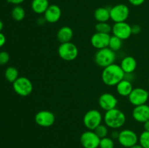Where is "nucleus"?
Listing matches in <instances>:
<instances>
[{
    "instance_id": "obj_1",
    "label": "nucleus",
    "mask_w": 149,
    "mask_h": 148,
    "mask_svg": "<svg viewBox=\"0 0 149 148\" xmlns=\"http://www.w3.org/2000/svg\"><path fill=\"white\" fill-rule=\"evenodd\" d=\"M125 77V73L119 65L113 63L103 68L101 74L103 82L109 86H116Z\"/></svg>"
},
{
    "instance_id": "obj_2",
    "label": "nucleus",
    "mask_w": 149,
    "mask_h": 148,
    "mask_svg": "<svg viewBox=\"0 0 149 148\" xmlns=\"http://www.w3.org/2000/svg\"><path fill=\"white\" fill-rule=\"evenodd\" d=\"M105 124L111 129H119L126 122L125 114L119 109L114 108L106 111L104 115Z\"/></svg>"
},
{
    "instance_id": "obj_3",
    "label": "nucleus",
    "mask_w": 149,
    "mask_h": 148,
    "mask_svg": "<svg viewBox=\"0 0 149 148\" xmlns=\"http://www.w3.org/2000/svg\"><path fill=\"white\" fill-rule=\"evenodd\" d=\"M116 59V52L111 50L109 47L98 49L95 55V63L103 68L114 63Z\"/></svg>"
},
{
    "instance_id": "obj_4",
    "label": "nucleus",
    "mask_w": 149,
    "mask_h": 148,
    "mask_svg": "<svg viewBox=\"0 0 149 148\" xmlns=\"http://www.w3.org/2000/svg\"><path fill=\"white\" fill-rule=\"evenodd\" d=\"M103 116L99 110L92 109L84 114L83 118V123L88 130L94 131L99 125L101 124Z\"/></svg>"
},
{
    "instance_id": "obj_5",
    "label": "nucleus",
    "mask_w": 149,
    "mask_h": 148,
    "mask_svg": "<svg viewBox=\"0 0 149 148\" xmlns=\"http://www.w3.org/2000/svg\"><path fill=\"white\" fill-rule=\"evenodd\" d=\"M58 53L60 57L65 61L74 60L79 54L78 48L72 42L61 44L58 49Z\"/></svg>"
},
{
    "instance_id": "obj_6",
    "label": "nucleus",
    "mask_w": 149,
    "mask_h": 148,
    "mask_svg": "<svg viewBox=\"0 0 149 148\" xmlns=\"http://www.w3.org/2000/svg\"><path fill=\"white\" fill-rule=\"evenodd\" d=\"M13 84L15 92L21 97L29 96L33 91L32 82L26 77H19Z\"/></svg>"
},
{
    "instance_id": "obj_7",
    "label": "nucleus",
    "mask_w": 149,
    "mask_h": 148,
    "mask_svg": "<svg viewBox=\"0 0 149 148\" xmlns=\"http://www.w3.org/2000/svg\"><path fill=\"white\" fill-rule=\"evenodd\" d=\"M129 15V7L125 4H118L110 9L111 19L115 23L125 22Z\"/></svg>"
},
{
    "instance_id": "obj_8",
    "label": "nucleus",
    "mask_w": 149,
    "mask_h": 148,
    "mask_svg": "<svg viewBox=\"0 0 149 148\" xmlns=\"http://www.w3.org/2000/svg\"><path fill=\"white\" fill-rule=\"evenodd\" d=\"M100 142V138L94 131H86L80 136V142L84 148H97L99 147Z\"/></svg>"
},
{
    "instance_id": "obj_9",
    "label": "nucleus",
    "mask_w": 149,
    "mask_h": 148,
    "mask_svg": "<svg viewBox=\"0 0 149 148\" xmlns=\"http://www.w3.org/2000/svg\"><path fill=\"white\" fill-rule=\"evenodd\" d=\"M138 135L134 131L130 129H124L122 131L119 132V144L125 147L130 148L133 145L138 144Z\"/></svg>"
},
{
    "instance_id": "obj_10",
    "label": "nucleus",
    "mask_w": 149,
    "mask_h": 148,
    "mask_svg": "<svg viewBox=\"0 0 149 148\" xmlns=\"http://www.w3.org/2000/svg\"><path fill=\"white\" fill-rule=\"evenodd\" d=\"M149 97V93L143 88H135L128 96L129 101L132 105L138 106L147 102Z\"/></svg>"
},
{
    "instance_id": "obj_11",
    "label": "nucleus",
    "mask_w": 149,
    "mask_h": 148,
    "mask_svg": "<svg viewBox=\"0 0 149 148\" xmlns=\"http://www.w3.org/2000/svg\"><path fill=\"white\" fill-rule=\"evenodd\" d=\"M36 124L42 127H50L55 121V116L53 113L49 110H40L38 112L34 117Z\"/></svg>"
},
{
    "instance_id": "obj_12",
    "label": "nucleus",
    "mask_w": 149,
    "mask_h": 148,
    "mask_svg": "<svg viewBox=\"0 0 149 148\" xmlns=\"http://www.w3.org/2000/svg\"><path fill=\"white\" fill-rule=\"evenodd\" d=\"M112 33L113 36L119 38L122 41L126 40L132 35L131 26L126 22L115 23L112 26Z\"/></svg>"
},
{
    "instance_id": "obj_13",
    "label": "nucleus",
    "mask_w": 149,
    "mask_h": 148,
    "mask_svg": "<svg viewBox=\"0 0 149 148\" xmlns=\"http://www.w3.org/2000/svg\"><path fill=\"white\" fill-rule=\"evenodd\" d=\"M117 103V99L113 94H110V93H103L98 99V104L100 108H102L106 112L116 108Z\"/></svg>"
},
{
    "instance_id": "obj_14",
    "label": "nucleus",
    "mask_w": 149,
    "mask_h": 148,
    "mask_svg": "<svg viewBox=\"0 0 149 148\" xmlns=\"http://www.w3.org/2000/svg\"><path fill=\"white\" fill-rule=\"evenodd\" d=\"M110 38V34L96 32L92 36L90 41H91L92 46L98 50L103 48L109 47Z\"/></svg>"
},
{
    "instance_id": "obj_15",
    "label": "nucleus",
    "mask_w": 149,
    "mask_h": 148,
    "mask_svg": "<svg viewBox=\"0 0 149 148\" xmlns=\"http://www.w3.org/2000/svg\"><path fill=\"white\" fill-rule=\"evenodd\" d=\"M132 118L139 123H145L149 120V105L146 104L135 106L132 110Z\"/></svg>"
},
{
    "instance_id": "obj_16",
    "label": "nucleus",
    "mask_w": 149,
    "mask_h": 148,
    "mask_svg": "<svg viewBox=\"0 0 149 148\" xmlns=\"http://www.w3.org/2000/svg\"><path fill=\"white\" fill-rule=\"evenodd\" d=\"M62 15L61 9L56 4H50L44 13V17L47 23H55L60 20Z\"/></svg>"
},
{
    "instance_id": "obj_17",
    "label": "nucleus",
    "mask_w": 149,
    "mask_h": 148,
    "mask_svg": "<svg viewBox=\"0 0 149 148\" xmlns=\"http://www.w3.org/2000/svg\"><path fill=\"white\" fill-rule=\"evenodd\" d=\"M119 65L125 74H131L136 70L137 61L133 57L127 56L122 59Z\"/></svg>"
},
{
    "instance_id": "obj_18",
    "label": "nucleus",
    "mask_w": 149,
    "mask_h": 148,
    "mask_svg": "<svg viewBox=\"0 0 149 148\" xmlns=\"http://www.w3.org/2000/svg\"><path fill=\"white\" fill-rule=\"evenodd\" d=\"M74 36L73 30L68 26H63L57 33V39L61 44L70 42Z\"/></svg>"
},
{
    "instance_id": "obj_19",
    "label": "nucleus",
    "mask_w": 149,
    "mask_h": 148,
    "mask_svg": "<svg viewBox=\"0 0 149 148\" xmlns=\"http://www.w3.org/2000/svg\"><path fill=\"white\" fill-rule=\"evenodd\" d=\"M116 91L119 95L122 97H128L133 89V86L130 80L124 78L116 86Z\"/></svg>"
},
{
    "instance_id": "obj_20",
    "label": "nucleus",
    "mask_w": 149,
    "mask_h": 148,
    "mask_svg": "<svg viewBox=\"0 0 149 148\" xmlns=\"http://www.w3.org/2000/svg\"><path fill=\"white\" fill-rule=\"evenodd\" d=\"M49 4L48 0H33L31 2V9L36 14H44Z\"/></svg>"
},
{
    "instance_id": "obj_21",
    "label": "nucleus",
    "mask_w": 149,
    "mask_h": 148,
    "mask_svg": "<svg viewBox=\"0 0 149 148\" xmlns=\"http://www.w3.org/2000/svg\"><path fill=\"white\" fill-rule=\"evenodd\" d=\"M94 16L95 20L98 23L100 22H108L110 17V9H108L106 7H99L96 9L95 11Z\"/></svg>"
},
{
    "instance_id": "obj_22",
    "label": "nucleus",
    "mask_w": 149,
    "mask_h": 148,
    "mask_svg": "<svg viewBox=\"0 0 149 148\" xmlns=\"http://www.w3.org/2000/svg\"><path fill=\"white\" fill-rule=\"evenodd\" d=\"M18 71L16 68L13 66L8 67L4 72L5 78L10 83H14L19 78Z\"/></svg>"
},
{
    "instance_id": "obj_23",
    "label": "nucleus",
    "mask_w": 149,
    "mask_h": 148,
    "mask_svg": "<svg viewBox=\"0 0 149 148\" xmlns=\"http://www.w3.org/2000/svg\"><path fill=\"white\" fill-rule=\"evenodd\" d=\"M12 17L15 21L20 22L24 19L26 16V12L24 9L19 5H16L12 10Z\"/></svg>"
},
{
    "instance_id": "obj_24",
    "label": "nucleus",
    "mask_w": 149,
    "mask_h": 148,
    "mask_svg": "<svg viewBox=\"0 0 149 148\" xmlns=\"http://www.w3.org/2000/svg\"><path fill=\"white\" fill-rule=\"evenodd\" d=\"M122 40L119 38L116 37L115 36H111L109 41V47L113 52H117L122 48Z\"/></svg>"
},
{
    "instance_id": "obj_25",
    "label": "nucleus",
    "mask_w": 149,
    "mask_h": 148,
    "mask_svg": "<svg viewBox=\"0 0 149 148\" xmlns=\"http://www.w3.org/2000/svg\"><path fill=\"white\" fill-rule=\"evenodd\" d=\"M96 32L109 34L112 31V26L107 22H100L95 25Z\"/></svg>"
},
{
    "instance_id": "obj_26",
    "label": "nucleus",
    "mask_w": 149,
    "mask_h": 148,
    "mask_svg": "<svg viewBox=\"0 0 149 148\" xmlns=\"http://www.w3.org/2000/svg\"><path fill=\"white\" fill-rule=\"evenodd\" d=\"M94 131L100 139H102V138L107 136L108 133H109V129H108V126L106 124L104 125L101 123L95 129Z\"/></svg>"
},
{
    "instance_id": "obj_27",
    "label": "nucleus",
    "mask_w": 149,
    "mask_h": 148,
    "mask_svg": "<svg viewBox=\"0 0 149 148\" xmlns=\"http://www.w3.org/2000/svg\"><path fill=\"white\" fill-rule=\"evenodd\" d=\"M139 144L143 148H149V131H144L139 136Z\"/></svg>"
},
{
    "instance_id": "obj_28",
    "label": "nucleus",
    "mask_w": 149,
    "mask_h": 148,
    "mask_svg": "<svg viewBox=\"0 0 149 148\" xmlns=\"http://www.w3.org/2000/svg\"><path fill=\"white\" fill-rule=\"evenodd\" d=\"M100 148H114V142L113 139L110 137L102 138L100 139V145H99Z\"/></svg>"
},
{
    "instance_id": "obj_29",
    "label": "nucleus",
    "mask_w": 149,
    "mask_h": 148,
    "mask_svg": "<svg viewBox=\"0 0 149 148\" xmlns=\"http://www.w3.org/2000/svg\"><path fill=\"white\" fill-rule=\"evenodd\" d=\"M10 60V55L5 51L0 52V65H6Z\"/></svg>"
},
{
    "instance_id": "obj_30",
    "label": "nucleus",
    "mask_w": 149,
    "mask_h": 148,
    "mask_svg": "<svg viewBox=\"0 0 149 148\" xmlns=\"http://www.w3.org/2000/svg\"><path fill=\"white\" fill-rule=\"evenodd\" d=\"M131 28H132V34L137 35L139 34L141 32V27L139 25H133V26H131Z\"/></svg>"
},
{
    "instance_id": "obj_31",
    "label": "nucleus",
    "mask_w": 149,
    "mask_h": 148,
    "mask_svg": "<svg viewBox=\"0 0 149 148\" xmlns=\"http://www.w3.org/2000/svg\"><path fill=\"white\" fill-rule=\"evenodd\" d=\"M146 0H129L130 3L133 6H140L145 2Z\"/></svg>"
},
{
    "instance_id": "obj_32",
    "label": "nucleus",
    "mask_w": 149,
    "mask_h": 148,
    "mask_svg": "<svg viewBox=\"0 0 149 148\" xmlns=\"http://www.w3.org/2000/svg\"><path fill=\"white\" fill-rule=\"evenodd\" d=\"M6 43V37L1 32H0V48L2 47Z\"/></svg>"
},
{
    "instance_id": "obj_33",
    "label": "nucleus",
    "mask_w": 149,
    "mask_h": 148,
    "mask_svg": "<svg viewBox=\"0 0 149 148\" xmlns=\"http://www.w3.org/2000/svg\"><path fill=\"white\" fill-rule=\"evenodd\" d=\"M25 0H7L9 3L13 4H15V5H18V4H21Z\"/></svg>"
},
{
    "instance_id": "obj_34",
    "label": "nucleus",
    "mask_w": 149,
    "mask_h": 148,
    "mask_svg": "<svg viewBox=\"0 0 149 148\" xmlns=\"http://www.w3.org/2000/svg\"><path fill=\"white\" fill-rule=\"evenodd\" d=\"M119 132L117 131H112L111 133V139H117L119 138Z\"/></svg>"
},
{
    "instance_id": "obj_35",
    "label": "nucleus",
    "mask_w": 149,
    "mask_h": 148,
    "mask_svg": "<svg viewBox=\"0 0 149 148\" xmlns=\"http://www.w3.org/2000/svg\"><path fill=\"white\" fill-rule=\"evenodd\" d=\"M143 129L144 131H149V120L146 121L145 123H143Z\"/></svg>"
},
{
    "instance_id": "obj_36",
    "label": "nucleus",
    "mask_w": 149,
    "mask_h": 148,
    "mask_svg": "<svg viewBox=\"0 0 149 148\" xmlns=\"http://www.w3.org/2000/svg\"><path fill=\"white\" fill-rule=\"evenodd\" d=\"M130 148H143V147L141 146L140 144H136V145H133V146H132L131 147H130Z\"/></svg>"
},
{
    "instance_id": "obj_37",
    "label": "nucleus",
    "mask_w": 149,
    "mask_h": 148,
    "mask_svg": "<svg viewBox=\"0 0 149 148\" xmlns=\"http://www.w3.org/2000/svg\"><path fill=\"white\" fill-rule=\"evenodd\" d=\"M3 28H4V24H3V22L0 20V32L2 30Z\"/></svg>"
},
{
    "instance_id": "obj_38",
    "label": "nucleus",
    "mask_w": 149,
    "mask_h": 148,
    "mask_svg": "<svg viewBox=\"0 0 149 148\" xmlns=\"http://www.w3.org/2000/svg\"><path fill=\"white\" fill-rule=\"evenodd\" d=\"M148 84H149V78H148Z\"/></svg>"
}]
</instances>
